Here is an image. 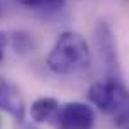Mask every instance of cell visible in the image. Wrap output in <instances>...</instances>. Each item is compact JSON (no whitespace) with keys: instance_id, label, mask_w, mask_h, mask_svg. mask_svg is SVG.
I'll use <instances>...</instances> for the list:
<instances>
[{"instance_id":"3957f363","label":"cell","mask_w":129,"mask_h":129,"mask_svg":"<svg viewBox=\"0 0 129 129\" xmlns=\"http://www.w3.org/2000/svg\"><path fill=\"white\" fill-rule=\"evenodd\" d=\"M94 45L98 49L100 59L105 64L107 75L112 79H119L120 64H119V54H117V42L107 21H98V24L94 26Z\"/></svg>"},{"instance_id":"6da1fadb","label":"cell","mask_w":129,"mask_h":129,"mask_svg":"<svg viewBox=\"0 0 129 129\" xmlns=\"http://www.w3.org/2000/svg\"><path fill=\"white\" fill-rule=\"evenodd\" d=\"M47 68L58 75H73L91 64L87 40L75 31H63L47 56Z\"/></svg>"},{"instance_id":"30bf717a","label":"cell","mask_w":129,"mask_h":129,"mask_svg":"<svg viewBox=\"0 0 129 129\" xmlns=\"http://www.w3.org/2000/svg\"><path fill=\"white\" fill-rule=\"evenodd\" d=\"M0 14H2V2H0Z\"/></svg>"},{"instance_id":"277c9868","label":"cell","mask_w":129,"mask_h":129,"mask_svg":"<svg viewBox=\"0 0 129 129\" xmlns=\"http://www.w3.org/2000/svg\"><path fill=\"white\" fill-rule=\"evenodd\" d=\"M94 122V110L82 101H70L61 105L56 119L58 129H92Z\"/></svg>"},{"instance_id":"9c48e42d","label":"cell","mask_w":129,"mask_h":129,"mask_svg":"<svg viewBox=\"0 0 129 129\" xmlns=\"http://www.w3.org/2000/svg\"><path fill=\"white\" fill-rule=\"evenodd\" d=\"M4 54H5V37L0 33V61L4 59Z\"/></svg>"},{"instance_id":"5b68a950","label":"cell","mask_w":129,"mask_h":129,"mask_svg":"<svg viewBox=\"0 0 129 129\" xmlns=\"http://www.w3.org/2000/svg\"><path fill=\"white\" fill-rule=\"evenodd\" d=\"M0 110L16 122H23L26 115V103L19 87L5 77H0Z\"/></svg>"},{"instance_id":"52a82bcc","label":"cell","mask_w":129,"mask_h":129,"mask_svg":"<svg viewBox=\"0 0 129 129\" xmlns=\"http://www.w3.org/2000/svg\"><path fill=\"white\" fill-rule=\"evenodd\" d=\"M21 5L30 9H42V11H56L64 5V0H18Z\"/></svg>"},{"instance_id":"7c38bea8","label":"cell","mask_w":129,"mask_h":129,"mask_svg":"<svg viewBox=\"0 0 129 129\" xmlns=\"http://www.w3.org/2000/svg\"><path fill=\"white\" fill-rule=\"evenodd\" d=\"M0 126H2V120H0Z\"/></svg>"},{"instance_id":"8fae6325","label":"cell","mask_w":129,"mask_h":129,"mask_svg":"<svg viewBox=\"0 0 129 129\" xmlns=\"http://www.w3.org/2000/svg\"><path fill=\"white\" fill-rule=\"evenodd\" d=\"M124 129H129V124H127V126H124Z\"/></svg>"},{"instance_id":"8992f818","label":"cell","mask_w":129,"mask_h":129,"mask_svg":"<svg viewBox=\"0 0 129 129\" xmlns=\"http://www.w3.org/2000/svg\"><path fill=\"white\" fill-rule=\"evenodd\" d=\"M59 101L56 98H51V96H44L39 98L31 103L30 107V115L31 119L37 122V124H52L56 122L58 119V113H59Z\"/></svg>"},{"instance_id":"7a4b0ae2","label":"cell","mask_w":129,"mask_h":129,"mask_svg":"<svg viewBox=\"0 0 129 129\" xmlns=\"http://www.w3.org/2000/svg\"><path fill=\"white\" fill-rule=\"evenodd\" d=\"M87 100L103 113H117L129 103V91L122 86L119 79L107 77L98 80L87 91Z\"/></svg>"},{"instance_id":"ba28073f","label":"cell","mask_w":129,"mask_h":129,"mask_svg":"<svg viewBox=\"0 0 129 129\" xmlns=\"http://www.w3.org/2000/svg\"><path fill=\"white\" fill-rule=\"evenodd\" d=\"M115 122H117L119 126H122V127L129 124V103L115 113Z\"/></svg>"}]
</instances>
